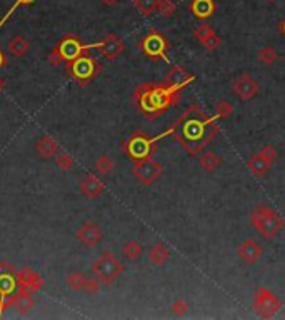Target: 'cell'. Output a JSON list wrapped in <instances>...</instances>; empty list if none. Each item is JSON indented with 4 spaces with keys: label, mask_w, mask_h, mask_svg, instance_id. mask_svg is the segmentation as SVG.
Masks as SVG:
<instances>
[{
    "label": "cell",
    "mask_w": 285,
    "mask_h": 320,
    "mask_svg": "<svg viewBox=\"0 0 285 320\" xmlns=\"http://www.w3.org/2000/svg\"><path fill=\"white\" fill-rule=\"evenodd\" d=\"M250 220H252V225L259 230L265 239L277 237V235L282 232V228L285 227L283 218L267 205L257 207L252 212V215H250Z\"/></svg>",
    "instance_id": "cell-1"
},
{
    "label": "cell",
    "mask_w": 285,
    "mask_h": 320,
    "mask_svg": "<svg viewBox=\"0 0 285 320\" xmlns=\"http://www.w3.org/2000/svg\"><path fill=\"white\" fill-rule=\"evenodd\" d=\"M92 270L97 275L100 282L109 285L112 282H115L117 277L124 272V265H122V262L117 259L112 252H105V254H102L95 260Z\"/></svg>",
    "instance_id": "cell-2"
},
{
    "label": "cell",
    "mask_w": 285,
    "mask_h": 320,
    "mask_svg": "<svg viewBox=\"0 0 285 320\" xmlns=\"http://www.w3.org/2000/svg\"><path fill=\"white\" fill-rule=\"evenodd\" d=\"M254 308L260 317L272 318L280 310V300H278L269 289H259L255 292Z\"/></svg>",
    "instance_id": "cell-3"
},
{
    "label": "cell",
    "mask_w": 285,
    "mask_h": 320,
    "mask_svg": "<svg viewBox=\"0 0 285 320\" xmlns=\"http://www.w3.org/2000/svg\"><path fill=\"white\" fill-rule=\"evenodd\" d=\"M162 172H164L162 165L152 159H138L133 165V175L144 185H152L162 175Z\"/></svg>",
    "instance_id": "cell-4"
},
{
    "label": "cell",
    "mask_w": 285,
    "mask_h": 320,
    "mask_svg": "<svg viewBox=\"0 0 285 320\" xmlns=\"http://www.w3.org/2000/svg\"><path fill=\"white\" fill-rule=\"evenodd\" d=\"M97 69H99V65L95 64V60L90 57H85V55L69 62L70 74L82 83H87V80H90V78L97 74Z\"/></svg>",
    "instance_id": "cell-5"
},
{
    "label": "cell",
    "mask_w": 285,
    "mask_h": 320,
    "mask_svg": "<svg viewBox=\"0 0 285 320\" xmlns=\"http://www.w3.org/2000/svg\"><path fill=\"white\" fill-rule=\"evenodd\" d=\"M95 45V43H93ZM93 45H82L80 40H77L75 37H65L62 42L59 43L57 47H55L54 50L60 55V59H62V62H72L75 59L82 57V55H87V49H90Z\"/></svg>",
    "instance_id": "cell-6"
},
{
    "label": "cell",
    "mask_w": 285,
    "mask_h": 320,
    "mask_svg": "<svg viewBox=\"0 0 285 320\" xmlns=\"http://www.w3.org/2000/svg\"><path fill=\"white\" fill-rule=\"evenodd\" d=\"M77 239L80 240V244L83 247L93 249V247H97L100 242H102L104 234H102V228H100L97 223L87 220V222L80 223V227L77 228Z\"/></svg>",
    "instance_id": "cell-7"
},
{
    "label": "cell",
    "mask_w": 285,
    "mask_h": 320,
    "mask_svg": "<svg viewBox=\"0 0 285 320\" xmlns=\"http://www.w3.org/2000/svg\"><path fill=\"white\" fill-rule=\"evenodd\" d=\"M232 90L240 100H250L260 92V85L250 74H242L235 78V82H233L232 85Z\"/></svg>",
    "instance_id": "cell-8"
},
{
    "label": "cell",
    "mask_w": 285,
    "mask_h": 320,
    "mask_svg": "<svg viewBox=\"0 0 285 320\" xmlns=\"http://www.w3.org/2000/svg\"><path fill=\"white\" fill-rule=\"evenodd\" d=\"M97 49L100 50V55H104L105 59H117L124 52L125 45L115 33H109L102 42L97 43Z\"/></svg>",
    "instance_id": "cell-9"
},
{
    "label": "cell",
    "mask_w": 285,
    "mask_h": 320,
    "mask_svg": "<svg viewBox=\"0 0 285 320\" xmlns=\"http://www.w3.org/2000/svg\"><path fill=\"white\" fill-rule=\"evenodd\" d=\"M237 254L240 257V260L245 262L247 265H254V263L262 257V247L259 245L257 240L247 239L239 245Z\"/></svg>",
    "instance_id": "cell-10"
},
{
    "label": "cell",
    "mask_w": 285,
    "mask_h": 320,
    "mask_svg": "<svg viewBox=\"0 0 285 320\" xmlns=\"http://www.w3.org/2000/svg\"><path fill=\"white\" fill-rule=\"evenodd\" d=\"M79 190L87 199H95L104 192V182L95 175H87L79 185Z\"/></svg>",
    "instance_id": "cell-11"
},
{
    "label": "cell",
    "mask_w": 285,
    "mask_h": 320,
    "mask_svg": "<svg viewBox=\"0 0 285 320\" xmlns=\"http://www.w3.org/2000/svg\"><path fill=\"white\" fill-rule=\"evenodd\" d=\"M150 145L152 144H150V140L147 137L135 135L130 142H128V154H130L135 160L145 159L150 152Z\"/></svg>",
    "instance_id": "cell-12"
},
{
    "label": "cell",
    "mask_w": 285,
    "mask_h": 320,
    "mask_svg": "<svg viewBox=\"0 0 285 320\" xmlns=\"http://www.w3.org/2000/svg\"><path fill=\"white\" fill-rule=\"evenodd\" d=\"M35 150H37V154L42 157V159H52L54 155H57V154H59L60 145H59V142H57V140H55L54 137L43 135V137L37 142Z\"/></svg>",
    "instance_id": "cell-13"
},
{
    "label": "cell",
    "mask_w": 285,
    "mask_h": 320,
    "mask_svg": "<svg viewBox=\"0 0 285 320\" xmlns=\"http://www.w3.org/2000/svg\"><path fill=\"white\" fill-rule=\"evenodd\" d=\"M165 45H167L165 40L155 32L149 33L142 42V49L145 50V54H149V55H162L164 54Z\"/></svg>",
    "instance_id": "cell-14"
},
{
    "label": "cell",
    "mask_w": 285,
    "mask_h": 320,
    "mask_svg": "<svg viewBox=\"0 0 285 320\" xmlns=\"http://www.w3.org/2000/svg\"><path fill=\"white\" fill-rule=\"evenodd\" d=\"M272 164H273V162H270L264 154L259 152V154H255V155L250 157L249 162H247V167H249V170L254 173V175L262 177V175H265Z\"/></svg>",
    "instance_id": "cell-15"
},
{
    "label": "cell",
    "mask_w": 285,
    "mask_h": 320,
    "mask_svg": "<svg viewBox=\"0 0 285 320\" xmlns=\"http://www.w3.org/2000/svg\"><path fill=\"white\" fill-rule=\"evenodd\" d=\"M188 80H190V75L187 72L183 70L182 67H175V69H172L169 74H167L165 87L169 88V90H177L178 87H182L183 83H187Z\"/></svg>",
    "instance_id": "cell-16"
},
{
    "label": "cell",
    "mask_w": 285,
    "mask_h": 320,
    "mask_svg": "<svg viewBox=\"0 0 285 320\" xmlns=\"http://www.w3.org/2000/svg\"><path fill=\"white\" fill-rule=\"evenodd\" d=\"M170 257V249L165 244H155L149 252V260L154 263V265H164V263L169 260Z\"/></svg>",
    "instance_id": "cell-17"
},
{
    "label": "cell",
    "mask_w": 285,
    "mask_h": 320,
    "mask_svg": "<svg viewBox=\"0 0 285 320\" xmlns=\"http://www.w3.org/2000/svg\"><path fill=\"white\" fill-rule=\"evenodd\" d=\"M29 49H30L29 40H27L25 37H22V35H15L12 40L9 42V45H7L9 54L14 55V57H17V59L24 57V55L29 52Z\"/></svg>",
    "instance_id": "cell-18"
},
{
    "label": "cell",
    "mask_w": 285,
    "mask_h": 320,
    "mask_svg": "<svg viewBox=\"0 0 285 320\" xmlns=\"http://www.w3.org/2000/svg\"><path fill=\"white\" fill-rule=\"evenodd\" d=\"M214 9H215L214 0H194L192 5H190V10H192L194 15L199 17V19L209 17L212 12H214Z\"/></svg>",
    "instance_id": "cell-19"
},
{
    "label": "cell",
    "mask_w": 285,
    "mask_h": 320,
    "mask_svg": "<svg viewBox=\"0 0 285 320\" xmlns=\"http://www.w3.org/2000/svg\"><path fill=\"white\" fill-rule=\"evenodd\" d=\"M200 167L204 168L205 172H214L220 167V157L217 155L215 152H205L200 155Z\"/></svg>",
    "instance_id": "cell-20"
},
{
    "label": "cell",
    "mask_w": 285,
    "mask_h": 320,
    "mask_svg": "<svg viewBox=\"0 0 285 320\" xmlns=\"http://www.w3.org/2000/svg\"><path fill=\"white\" fill-rule=\"evenodd\" d=\"M142 245L137 242V240H128V242L124 244V247H122V254H124L127 259H130V260H137V259H140V255H142Z\"/></svg>",
    "instance_id": "cell-21"
},
{
    "label": "cell",
    "mask_w": 285,
    "mask_h": 320,
    "mask_svg": "<svg viewBox=\"0 0 285 320\" xmlns=\"http://www.w3.org/2000/svg\"><path fill=\"white\" fill-rule=\"evenodd\" d=\"M85 282H87V277L80 272H70L69 275H67L65 279V284L69 285V287L72 290H83V287H85Z\"/></svg>",
    "instance_id": "cell-22"
},
{
    "label": "cell",
    "mask_w": 285,
    "mask_h": 320,
    "mask_svg": "<svg viewBox=\"0 0 285 320\" xmlns=\"http://www.w3.org/2000/svg\"><path fill=\"white\" fill-rule=\"evenodd\" d=\"M14 305L19 308L22 313H25V312H29L33 305H35V302H33L32 295H29V294H15Z\"/></svg>",
    "instance_id": "cell-23"
},
{
    "label": "cell",
    "mask_w": 285,
    "mask_h": 320,
    "mask_svg": "<svg viewBox=\"0 0 285 320\" xmlns=\"http://www.w3.org/2000/svg\"><path fill=\"white\" fill-rule=\"evenodd\" d=\"M95 170H97L100 175H109V173L114 170V160L107 155H100L97 160H95Z\"/></svg>",
    "instance_id": "cell-24"
},
{
    "label": "cell",
    "mask_w": 285,
    "mask_h": 320,
    "mask_svg": "<svg viewBox=\"0 0 285 320\" xmlns=\"http://www.w3.org/2000/svg\"><path fill=\"white\" fill-rule=\"evenodd\" d=\"M133 2H135V7L138 12L145 17L152 15L155 10H157V5H159V0H133Z\"/></svg>",
    "instance_id": "cell-25"
},
{
    "label": "cell",
    "mask_w": 285,
    "mask_h": 320,
    "mask_svg": "<svg viewBox=\"0 0 285 320\" xmlns=\"http://www.w3.org/2000/svg\"><path fill=\"white\" fill-rule=\"evenodd\" d=\"M183 132H185V135L188 139H192V140L200 139V137H202V133H204V125L200 122H197V120H190V122H187Z\"/></svg>",
    "instance_id": "cell-26"
},
{
    "label": "cell",
    "mask_w": 285,
    "mask_h": 320,
    "mask_svg": "<svg viewBox=\"0 0 285 320\" xmlns=\"http://www.w3.org/2000/svg\"><path fill=\"white\" fill-rule=\"evenodd\" d=\"M277 50L273 49V47H264L259 52V60L262 62V64H265V65H272L273 62L277 60Z\"/></svg>",
    "instance_id": "cell-27"
},
{
    "label": "cell",
    "mask_w": 285,
    "mask_h": 320,
    "mask_svg": "<svg viewBox=\"0 0 285 320\" xmlns=\"http://www.w3.org/2000/svg\"><path fill=\"white\" fill-rule=\"evenodd\" d=\"M55 165L62 168V170H70V168L74 167V157L67 152H60L55 157Z\"/></svg>",
    "instance_id": "cell-28"
},
{
    "label": "cell",
    "mask_w": 285,
    "mask_h": 320,
    "mask_svg": "<svg viewBox=\"0 0 285 320\" xmlns=\"http://www.w3.org/2000/svg\"><path fill=\"white\" fill-rule=\"evenodd\" d=\"M195 38H197V40L200 42V43H204L207 38H209L212 33H215L214 32V29H212L210 25H207V24H200L197 29H195Z\"/></svg>",
    "instance_id": "cell-29"
},
{
    "label": "cell",
    "mask_w": 285,
    "mask_h": 320,
    "mask_svg": "<svg viewBox=\"0 0 285 320\" xmlns=\"http://www.w3.org/2000/svg\"><path fill=\"white\" fill-rule=\"evenodd\" d=\"M157 12L162 17H170V15H174V12H175V5H174L172 0H159Z\"/></svg>",
    "instance_id": "cell-30"
},
{
    "label": "cell",
    "mask_w": 285,
    "mask_h": 320,
    "mask_svg": "<svg viewBox=\"0 0 285 320\" xmlns=\"http://www.w3.org/2000/svg\"><path fill=\"white\" fill-rule=\"evenodd\" d=\"M233 112V107L232 104H228L227 100H222V102L217 104V114H219V117H228L232 115Z\"/></svg>",
    "instance_id": "cell-31"
},
{
    "label": "cell",
    "mask_w": 285,
    "mask_h": 320,
    "mask_svg": "<svg viewBox=\"0 0 285 320\" xmlns=\"http://www.w3.org/2000/svg\"><path fill=\"white\" fill-rule=\"evenodd\" d=\"M172 312H174L175 315H183V313L188 312V304L185 300L178 299V300L174 302V304H172Z\"/></svg>",
    "instance_id": "cell-32"
},
{
    "label": "cell",
    "mask_w": 285,
    "mask_h": 320,
    "mask_svg": "<svg viewBox=\"0 0 285 320\" xmlns=\"http://www.w3.org/2000/svg\"><path fill=\"white\" fill-rule=\"evenodd\" d=\"M99 290H100V280H99V279H87L85 287H83V292H87V294L95 295Z\"/></svg>",
    "instance_id": "cell-33"
},
{
    "label": "cell",
    "mask_w": 285,
    "mask_h": 320,
    "mask_svg": "<svg viewBox=\"0 0 285 320\" xmlns=\"http://www.w3.org/2000/svg\"><path fill=\"white\" fill-rule=\"evenodd\" d=\"M220 42H222V38L219 37V35H215V33H212V35L207 38V40L202 43V45L207 49V50H215V49H219V45H220Z\"/></svg>",
    "instance_id": "cell-34"
},
{
    "label": "cell",
    "mask_w": 285,
    "mask_h": 320,
    "mask_svg": "<svg viewBox=\"0 0 285 320\" xmlns=\"http://www.w3.org/2000/svg\"><path fill=\"white\" fill-rule=\"evenodd\" d=\"M260 152L264 154V155H265L267 159H269L270 162H273V160L277 159V150L273 149V147H270V145H267V147H264V149L260 150Z\"/></svg>",
    "instance_id": "cell-35"
},
{
    "label": "cell",
    "mask_w": 285,
    "mask_h": 320,
    "mask_svg": "<svg viewBox=\"0 0 285 320\" xmlns=\"http://www.w3.org/2000/svg\"><path fill=\"white\" fill-rule=\"evenodd\" d=\"M119 2H120V0H102V4L107 5V7H114V5H117Z\"/></svg>",
    "instance_id": "cell-36"
},
{
    "label": "cell",
    "mask_w": 285,
    "mask_h": 320,
    "mask_svg": "<svg viewBox=\"0 0 285 320\" xmlns=\"http://www.w3.org/2000/svg\"><path fill=\"white\" fill-rule=\"evenodd\" d=\"M19 2H20L22 5H32L33 2H35V0H19Z\"/></svg>",
    "instance_id": "cell-37"
},
{
    "label": "cell",
    "mask_w": 285,
    "mask_h": 320,
    "mask_svg": "<svg viewBox=\"0 0 285 320\" xmlns=\"http://www.w3.org/2000/svg\"><path fill=\"white\" fill-rule=\"evenodd\" d=\"M4 88H5V82H4V78H0V94L4 92Z\"/></svg>",
    "instance_id": "cell-38"
},
{
    "label": "cell",
    "mask_w": 285,
    "mask_h": 320,
    "mask_svg": "<svg viewBox=\"0 0 285 320\" xmlns=\"http://www.w3.org/2000/svg\"><path fill=\"white\" fill-rule=\"evenodd\" d=\"M2 65H5V57H4V54L0 52V67H2Z\"/></svg>",
    "instance_id": "cell-39"
},
{
    "label": "cell",
    "mask_w": 285,
    "mask_h": 320,
    "mask_svg": "<svg viewBox=\"0 0 285 320\" xmlns=\"http://www.w3.org/2000/svg\"><path fill=\"white\" fill-rule=\"evenodd\" d=\"M283 32H285V22H283Z\"/></svg>",
    "instance_id": "cell-40"
},
{
    "label": "cell",
    "mask_w": 285,
    "mask_h": 320,
    "mask_svg": "<svg viewBox=\"0 0 285 320\" xmlns=\"http://www.w3.org/2000/svg\"><path fill=\"white\" fill-rule=\"evenodd\" d=\"M269 2H275V0H269Z\"/></svg>",
    "instance_id": "cell-41"
}]
</instances>
